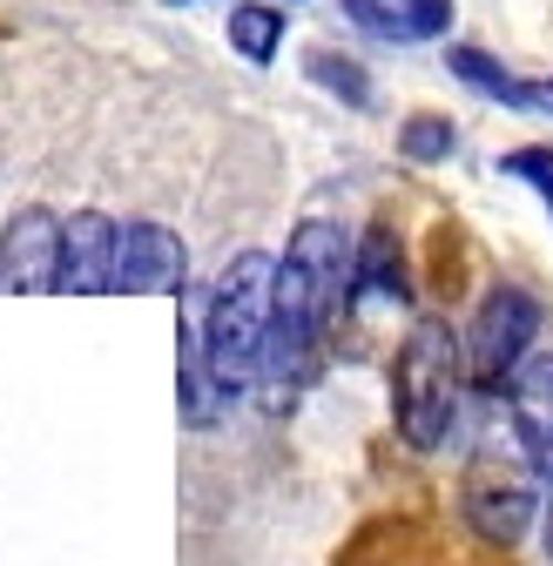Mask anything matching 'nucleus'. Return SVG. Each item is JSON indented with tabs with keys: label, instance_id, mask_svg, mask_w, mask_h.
Instances as JSON below:
<instances>
[{
	"label": "nucleus",
	"instance_id": "obj_1",
	"mask_svg": "<svg viewBox=\"0 0 553 566\" xmlns=\"http://www.w3.org/2000/svg\"><path fill=\"white\" fill-rule=\"evenodd\" d=\"M352 243L358 237H344L337 223L311 217V223L291 230L284 256H276V276H270V350H263V378H257V385H270L276 411L311 385L324 331L337 324L344 304H352Z\"/></svg>",
	"mask_w": 553,
	"mask_h": 566
},
{
	"label": "nucleus",
	"instance_id": "obj_2",
	"mask_svg": "<svg viewBox=\"0 0 553 566\" xmlns=\"http://www.w3.org/2000/svg\"><path fill=\"white\" fill-rule=\"evenodd\" d=\"M472 391L466 378V337L446 317H419L411 337L398 344L392 358V418H398V439L439 452L459 424V398Z\"/></svg>",
	"mask_w": 553,
	"mask_h": 566
},
{
	"label": "nucleus",
	"instance_id": "obj_3",
	"mask_svg": "<svg viewBox=\"0 0 553 566\" xmlns=\"http://www.w3.org/2000/svg\"><path fill=\"white\" fill-rule=\"evenodd\" d=\"M270 276L276 256L243 250L223 263V276L210 283V304H202V358H210L223 398L237 405L243 391H257L263 378V350H270Z\"/></svg>",
	"mask_w": 553,
	"mask_h": 566
},
{
	"label": "nucleus",
	"instance_id": "obj_4",
	"mask_svg": "<svg viewBox=\"0 0 553 566\" xmlns=\"http://www.w3.org/2000/svg\"><path fill=\"white\" fill-rule=\"evenodd\" d=\"M466 337V378L472 391H507V378L533 358V337H540V304L520 291V283H500V291L479 297Z\"/></svg>",
	"mask_w": 553,
	"mask_h": 566
},
{
	"label": "nucleus",
	"instance_id": "obj_5",
	"mask_svg": "<svg viewBox=\"0 0 553 566\" xmlns=\"http://www.w3.org/2000/svg\"><path fill=\"white\" fill-rule=\"evenodd\" d=\"M540 479H533V465L520 459V446L513 452H500V446H487L472 459V472H466V520H472V533L487 539V546H513L526 526H533V513H540Z\"/></svg>",
	"mask_w": 553,
	"mask_h": 566
},
{
	"label": "nucleus",
	"instance_id": "obj_6",
	"mask_svg": "<svg viewBox=\"0 0 553 566\" xmlns=\"http://www.w3.org/2000/svg\"><path fill=\"white\" fill-rule=\"evenodd\" d=\"M61 283V217L41 202L14 209L0 223V291L14 297H48Z\"/></svg>",
	"mask_w": 553,
	"mask_h": 566
},
{
	"label": "nucleus",
	"instance_id": "obj_7",
	"mask_svg": "<svg viewBox=\"0 0 553 566\" xmlns=\"http://www.w3.org/2000/svg\"><path fill=\"white\" fill-rule=\"evenodd\" d=\"M189 276V250L169 223H122V243H115V291H135V297H176Z\"/></svg>",
	"mask_w": 553,
	"mask_h": 566
},
{
	"label": "nucleus",
	"instance_id": "obj_8",
	"mask_svg": "<svg viewBox=\"0 0 553 566\" xmlns=\"http://www.w3.org/2000/svg\"><path fill=\"white\" fill-rule=\"evenodd\" d=\"M507 418H513L520 459L553 492V350H533V358L507 378Z\"/></svg>",
	"mask_w": 553,
	"mask_h": 566
},
{
	"label": "nucleus",
	"instance_id": "obj_9",
	"mask_svg": "<svg viewBox=\"0 0 553 566\" xmlns=\"http://www.w3.org/2000/svg\"><path fill=\"white\" fill-rule=\"evenodd\" d=\"M115 243H122V223L102 217V209L61 217V283H54V291H67V297L115 291Z\"/></svg>",
	"mask_w": 553,
	"mask_h": 566
},
{
	"label": "nucleus",
	"instance_id": "obj_10",
	"mask_svg": "<svg viewBox=\"0 0 553 566\" xmlns=\"http://www.w3.org/2000/svg\"><path fill=\"white\" fill-rule=\"evenodd\" d=\"M337 8L378 41H439L452 28V0H337Z\"/></svg>",
	"mask_w": 553,
	"mask_h": 566
},
{
	"label": "nucleus",
	"instance_id": "obj_11",
	"mask_svg": "<svg viewBox=\"0 0 553 566\" xmlns=\"http://www.w3.org/2000/svg\"><path fill=\"white\" fill-rule=\"evenodd\" d=\"M223 405H230V398H223L210 358H202V331L182 324V331H176V411H182V424H217Z\"/></svg>",
	"mask_w": 553,
	"mask_h": 566
},
{
	"label": "nucleus",
	"instance_id": "obj_12",
	"mask_svg": "<svg viewBox=\"0 0 553 566\" xmlns=\"http://www.w3.org/2000/svg\"><path fill=\"white\" fill-rule=\"evenodd\" d=\"M358 297H378V304H405V256H398V237L385 223H372L358 243H352V304Z\"/></svg>",
	"mask_w": 553,
	"mask_h": 566
},
{
	"label": "nucleus",
	"instance_id": "obj_13",
	"mask_svg": "<svg viewBox=\"0 0 553 566\" xmlns=\"http://www.w3.org/2000/svg\"><path fill=\"white\" fill-rule=\"evenodd\" d=\"M230 48L250 61V67H270L276 54H284V34H291V14L276 8V0H237L230 21H223Z\"/></svg>",
	"mask_w": 553,
	"mask_h": 566
},
{
	"label": "nucleus",
	"instance_id": "obj_14",
	"mask_svg": "<svg viewBox=\"0 0 553 566\" xmlns=\"http://www.w3.org/2000/svg\"><path fill=\"white\" fill-rule=\"evenodd\" d=\"M446 67H452V75L472 88V95H487V102H507V108H526V82L520 75H507V67L487 54V48H446Z\"/></svg>",
	"mask_w": 553,
	"mask_h": 566
},
{
	"label": "nucleus",
	"instance_id": "obj_15",
	"mask_svg": "<svg viewBox=\"0 0 553 566\" xmlns=\"http://www.w3.org/2000/svg\"><path fill=\"white\" fill-rule=\"evenodd\" d=\"M311 82L317 88H331L337 102H352V108H372V75L352 61V54H337V48H311Z\"/></svg>",
	"mask_w": 553,
	"mask_h": 566
},
{
	"label": "nucleus",
	"instance_id": "obj_16",
	"mask_svg": "<svg viewBox=\"0 0 553 566\" xmlns=\"http://www.w3.org/2000/svg\"><path fill=\"white\" fill-rule=\"evenodd\" d=\"M452 149H459V128L446 115H411V122H398V156L405 163H446Z\"/></svg>",
	"mask_w": 553,
	"mask_h": 566
},
{
	"label": "nucleus",
	"instance_id": "obj_17",
	"mask_svg": "<svg viewBox=\"0 0 553 566\" xmlns=\"http://www.w3.org/2000/svg\"><path fill=\"white\" fill-rule=\"evenodd\" d=\"M500 176L526 182V189H533V196L546 202V217H553V142H526V149L500 156Z\"/></svg>",
	"mask_w": 553,
	"mask_h": 566
},
{
	"label": "nucleus",
	"instance_id": "obj_18",
	"mask_svg": "<svg viewBox=\"0 0 553 566\" xmlns=\"http://www.w3.org/2000/svg\"><path fill=\"white\" fill-rule=\"evenodd\" d=\"M546 559H553V492H546Z\"/></svg>",
	"mask_w": 553,
	"mask_h": 566
},
{
	"label": "nucleus",
	"instance_id": "obj_19",
	"mask_svg": "<svg viewBox=\"0 0 553 566\" xmlns=\"http://www.w3.org/2000/svg\"><path fill=\"white\" fill-rule=\"evenodd\" d=\"M169 8H196V0H169Z\"/></svg>",
	"mask_w": 553,
	"mask_h": 566
},
{
	"label": "nucleus",
	"instance_id": "obj_20",
	"mask_svg": "<svg viewBox=\"0 0 553 566\" xmlns=\"http://www.w3.org/2000/svg\"><path fill=\"white\" fill-rule=\"evenodd\" d=\"M276 8H298V0H276Z\"/></svg>",
	"mask_w": 553,
	"mask_h": 566
}]
</instances>
